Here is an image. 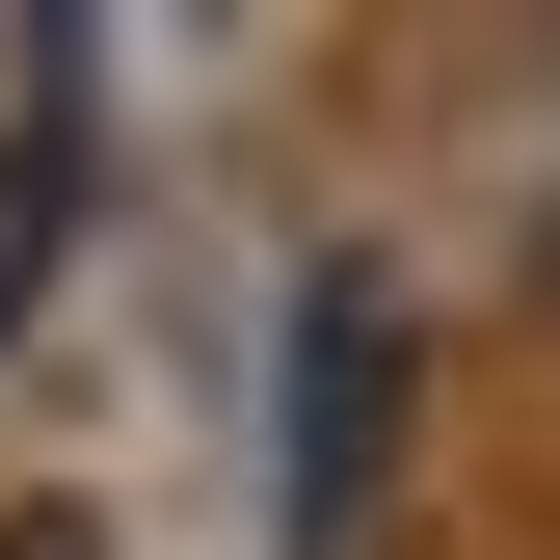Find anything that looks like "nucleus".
<instances>
[{
    "label": "nucleus",
    "instance_id": "1",
    "mask_svg": "<svg viewBox=\"0 0 560 560\" xmlns=\"http://www.w3.org/2000/svg\"><path fill=\"white\" fill-rule=\"evenodd\" d=\"M374 454H400V294L320 267V294H294V480H267V534L347 560V534H374Z\"/></svg>",
    "mask_w": 560,
    "mask_h": 560
},
{
    "label": "nucleus",
    "instance_id": "2",
    "mask_svg": "<svg viewBox=\"0 0 560 560\" xmlns=\"http://www.w3.org/2000/svg\"><path fill=\"white\" fill-rule=\"evenodd\" d=\"M54 214H81V27H27V107H0V320H27Z\"/></svg>",
    "mask_w": 560,
    "mask_h": 560
},
{
    "label": "nucleus",
    "instance_id": "3",
    "mask_svg": "<svg viewBox=\"0 0 560 560\" xmlns=\"http://www.w3.org/2000/svg\"><path fill=\"white\" fill-rule=\"evenodd\" d=\"M0 560H107V534H81V508H27V534H0Z\"/></svg>",
    "mask_w": 560,
    "mask_h": 560
}]
</instances>
